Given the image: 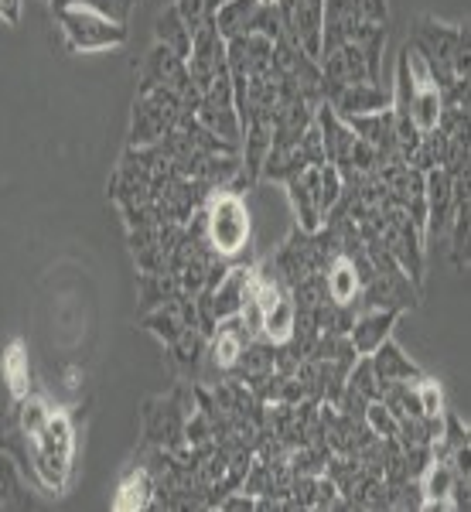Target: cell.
Masks as SVG:
<instances>
[{"instance_id": "cell-1", "label": "cell", "mask_w": 471, "mask_h": 512, "mask_svg": "<svg viewBox=\"0 0 471 512\" xmlns=\"http://www.w3.org/2000/svg\"><path fill=\"white\" fill-rule=\"evenodd\" d=\"M21 454L45 492L62 495L69 489L76 458V417L69 414V407H55L48 424L28 444H21Z\"/></svg>"}, {"instance_id": "cell-2", "label": "cell", "mask_w": 471, "mask_h": 512, "mask_svg": "<svg viewBox=\"0 0 471 512\" xmlns=\"http://www.w3.org/2000/svg\"><path fill=\"white\" fill-rule=\"evenodd\" d=\"M52 18L62 28L69 52H106L127 41V21L110 18L82 0H52Z\"/></svg>"}, {"instance_id": "cell-3", "label": "cell", "mask_w": 471, "mask_h": 512, "mask_svg": "<svg viewBox=\"0 0 471 512\" xmlns=\"http://www.w3.org/2000/svg\"><path fill=\"white\" fill-rule=\"evenodd\" d=\"M202 212H205V243H209L212 253L236 260V256L250 250L253 219L243 195L233 192V188H212Z\"/></svg>"}, {"instance_id": "cell-4", "label": "cell", "mask_w": 471, "mask_h": 512, "mask_svg": "<svg viewBox=\"0 0 471 512\" xmlns=\"http://www.w3.org/2000/svg\"><path fill=\"white\" fill-rule=\"evenodd\" d=\"M181 113H192L181 93L171 86H147L140 82L134 99V120H130V147H151L171 127H178Z\"/></svg>"}, {"instance_id": "cell-5", "label": "cell", "mask_w": 471, "mask_h": 512, "mask_svg": "<svg viewBox=\"0 0 471 512\" xmlns=\"http://www.w3.org/2000/svg\"><path fill=\"white\" fill-rule=\"evenodd\" d=\"M379 239H383L386 253L396 260V267L420 291V284H424V233L413 226V219L400 205H390L383 212V219H379Z\"/></svg>"}, {"instance_id": "cell-6", "label": "cell", "mask_w": 471, "mask_h": 512, "mask_svg": "<svg viewBox=\"0 0 471 512\" xmlns=\"http://www.w3.org/2000/svg\"><path fill=\"white\" fill-rule=\"evenodd\" d=\"M226 69V38L216 31V21L202 24L192 35V52H188V76L198 86V93L216 82L219 72Z\"/></svg>"}, {"instance_id": "cell-7", "label": "cell", "mask_w": 471, "mask_h": 512, "mask_svg": "<svg viewBox=\"0 0 471 512\" xmlns=\"http://www.w3.org/2000/svg\"><path fill=\"white\" fill-rule=\"evenodd\" d=\"M192 410L181 403V390L171 393L168 400L147 403V414H144L147 441L161 444V448H168V451H181V441H185V417L192 414Z\"/></svg>"}, {"instance_id": "cell-8", "label": "cell", "mask_w": 471, "mask_h": 512, "mask_svg": "<svg viewBox=\"0 0 471 512\" xmlns=\"http://www.w3.org/2000/svg\"><path fill=\"white\" fill-rule=\"evenodd\" d=\"M424 205H427L424 239L448 236L454 202H451V175L444 168H434L424 175Z\"/></svg>"}, {"instance_id": "cell-9", "label": "cell", "mask_w": 471, "mask_h": 512, "mask_svg": "<svg viewBox=\"0 0 471 512\" xmlns=\"http://www.w3.org/2000/svg\"><path fill=\"white\" fill-rule=\"evenodd\" d=\"M403 311L400 308H366L359 311L349 328V342L355 355H369L376 349V345H383L386 338L393 335V325L396 318H400Z\"/></svg>"}, {"instance_id": "cell-10", "label": "cell", "mask_w": 471, "mask_h": 512, "mask_svg": "<svg viewBox=\"0 0 471 512\" xmlns=\"http://www.w3.org/2000/svg\"><path fill=\"white\" fill-rule=\"evenodd\" d=\"M393 103L390 89H383L379 82H352V86H342L338 93L328 99V106L338 113V117H362V113H379Z\"/></svg>"}, {"instance_id": "cell-11", "label": "cell", "mask_w": 471, "mask_h": 512, "mask_svg": "<svg viewBox=\"0 0 471 512\" xmlns=\"http://www.w3.org/2000/svg\"><path fill=\"white\" fill-rule=\"evenodd\" d=\"M253 342L250 328H246L243 315H233V318H222L212 332V345H209V355H212V366L219 373H233V366L239 362L246 345Z\"/></svg>"}, {"instance_id": "cell-12", "label": "cell", "mask_w": 471, "mask_h": 512, "mask_svg": "<svg viewBox=\"0 0 471 512\" xmlns=\"http://www.w3.org/2000/svg\"><path fill=\"white\" fill-rule=\"evenodd\" d=\"M345 123H349V130L359 140H366V144L376 147L379 161H390L396 158V127H393V110L386 106V110L379 113H362V117H345Z\"/></svg>"}, {"instance_id": "cell-13", "label": "cell", "mask_w": 471, "mask_h": 512, "mask_svg": "<svg viewBox=\"0 0 471 512\" xmlns=\"http://www.w3.org/2000/svg\"><path fill=\"white\" fill-rule=\"evenodd\" d=\"M369 362H373V373L379 383H417L420 376V366L417 362H410V355H403L400 345L393 342V338H386L383 345H376L373 352H369Z\"/></svg>"}, {"instance_id": "cell-14", "label": "cell", "mask_w": 471, "mask_h": 512, "mask_svg": "<svg viewBox=\"0 0 471 512\" xmlns=\"http://www.w3.org/2000/svg\"><path fill=\"white\" fill-rule=\"evenodd\" d=\"M157 499V482L151 468H134L127 478L120 482L117 495H113V509L117 512H140L151 509Z\"/></svg>"}, {"instance_id": "cell-15", "label": "cell", "mask_w": 471, "mask_h": 512, "mask_svg": "<svg viewBox=\"0 0 471 512\" xmlns=\"http://www.w3.org/2000/svg\"><path fill=\"white\" fill-rule=\"evenodd\" d=\"M0 373H4V383L11 390V400H21L24 393H31V362H28V345L24 338H11L7 349L0 352Z\"/></svg>"}, {"instance_id": "cell-16", "label": "cell", "mask_w": 471, "mask_h": 512, "mask_svg": "<svg viewBox=\"0 0 471 512\" xmlns=\"http://www.w3.org/2000/svg\"><path fill=\"white\" fill-rule=\"evenodd\" d=\"M325 291L335 304H355V297L362 291V280L355 263L345 253H335L325 267Z\"/></svg>"}, {"instance_id": "cell-17", "label": "cell", "mask_w": 471, "mask_h": 512, "mask_svg": "<svg viewBox=\"0 0 471 512\" xmlns=\"http://www.w3.org/2000/svg\"><path fill=\"white\" fill-rule=\"evenodd\" d=\"M260 0H222L216 11V31L222 38H239V35H253V21L260 14Z\"/></svg>"}, {"instance_id": "cell-18", "label": "cell", "mask_w": 471, "mask_h": 512, "mask_svg": "<svg viewBox=\"0 0 471 512\" xmlns=\"http://www.w3.org/2000/svg\"><path fill=\"white\" fill-rule=\"evenodd\" d=\"M154 35H157V41H161V45H168L171 52H178L181 59L188 62V52H192V31H188V24H185V18L178 14V7H175V4H168V7L161 11Z\"/></svg>"}, {"instance_id": "cell-19", "label": "cell", "mask_w": 471, "mask_h": 512, "mask_svg": "<svg viewBox=\"0 0 471 512\" xmlns=\"http://www.w3.org/2000/svg\"><path fill=\"white\" fill-rule=\"evenodd\" d=\"M366 427H369V434L379 437V441H393V437L400 434V420H396V414L383 400L366 403Z\"/></svg>"}, {"instance_id": "cell-20", "label": "cell", "mask_w": 471, "mask_h": 512, "mask_svg": "<svg viewBox=\"0 0 471 512\" xmlns=\"http://www.w3.org/2000/svg\"><path fill=\"white\" fill-rule=\"evenodd\" d=\"M219 4H222V0H175L178 14L185 18V24H188V31H192V35H195L198 28H202V24L216 21Z\"/></svg>"}, {"instance_id": "cell-21", "label": "cell", "mask_w": 471, "mask_h": 512, "mask_svg": "<svg viewBox=\"0 0 471 512\" xmlns=\"http://www.w3.org/2000/svg\"><path fill=\"white\" fill-rule=\"evenodd\" d=\"M345 383L352 386V390H359L366 400H379V393H383V383L376 379V373H373V362H369V355H362L359 362L349 369V379Z\"/></svg>"}, {"instance_id": "cell-22", "label": "cell", "mask_w": 471, "mask_h": 512, "mask_svg": "<svg viewBox=\"0 0 471 512\" xmlns=\"http://www.w3.org/2000/svg\"><path fill=\"white\" fill-rule=\"evenodd\" d=\"M413 390H417L420 417H431V420H437V417L444 414V393H441V386H437V379H431V376H420L417 383H413Z\"/></svg>"}, {"instance_id": "cell-23", "label": "cell", "mask_w": 471, "mask_h": 512, "mask_svg": "<svg viewBox=\"0 0 471 512\" xmlns=\"http://www.w3.org/2000/svg\"><path fill=\"white\" fill-rule=\"evenodd\" d=\"M21 506V478L7 451H0V509Z\"/></svg>"}, {"instance_id": "cell-24", "label": "cell", "mask_w": 471, "mask_h": 512, "mask_svg": "<svg viewBox=\"0 0 471 512\" xmlns=\"http://www.w3.org/2000/svg\"><path fill=\"white\" fill-rule=\"evenodd\" d=\"M345 192V178L342 171L335 168V164H321V209H325V216L338 205V198Z\"/></svg>"}, {"instance_id": "cell-25", "label": "cell", "mask_w": 471, "mask_h": 512, "mask_svg": "<svg viewBox=\"0 0 471 512\" xmlns=\"http://www.w3.org/2000/svg\"><path fill=\"white\" fill-rule=\"evenodd\" d=\"M21 11H24V0H0V21H7L11 28L21 21Z\"/></svg>"}, {"instance_id": "cell-26", "label": "cell", "mask_w": 471, "mask_h": 512, "mask_svg": "<svg viewBox=\"0 0 471 512\" xmlns=\"http://www.w3.org/2000/svg\"><path fill=\"white\" fill-rule=\"evenodd\" d=\"M260 4H277V0H260Z\"/></svg>"}]
</instances>
